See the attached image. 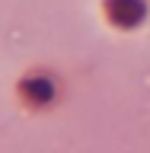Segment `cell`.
I'll return each mask as SVG.
<instances>
[{
    "mask_svg": "<svg viewBox=\"0 0 150 153\" xmlns=\"http://www.w3.org/2000/svg\"><path fill=\"white\" fill-rule=\"evenodd\" d=\"M144 13H147V3L144 0H109L105 3V16L112 19L115 26H122V29L137 26L144 19Z\"/></svg>",
    "mask_w": 150,
    "mask_h": 153,
    "instance_id": "cell-1",
    "label": "cell"
},
{
    "mask_svg": "<svg viewBox=\"0 0 150 153\" xmlns=\"http://www.w3.org/2000/svg\"><path fill=\"white\" fill-rule=\"evenodd\" d=\"M19 96L29 99V102L48 105V102H51V96H54V86L48 83L45 76H29V80H22V86H19Z\"/></svg>",
    "mask_w": 150,
    "mask_h": 153,
    "instance_id": "cell-2",
    "label": "cell"
}]
</instances>
